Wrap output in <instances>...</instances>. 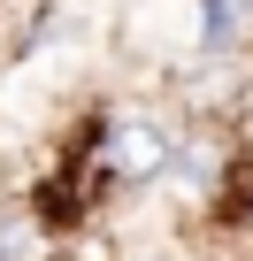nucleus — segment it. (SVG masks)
<instances>
[{"label":"nucleus","mask_w":253,"mask_h":261,"mask_svg":"<svg viewBox=\"0 0 253 261\" xmlns=\"http://www.w3.org/2000/svg\"><path fill=\"white\" fill-rule=\"evenodd\" d=\"M245 31H253V0H200V46L207 54H230Z\"/></svg>","instance_id":"f03ea898"},{"label":"nucleus","mask_w":253,"mask_h":261,"mask_svg":"<svg viewBox=\"0 0 253 261\" xmlns=\"http://www.w3.org/2000/svg\"><path fill=\"white\" fill-rule=\"evenodd\" d=\"M230 215L253 230V162H245V169H238V185H230Z\"/></svg>","instance_id":"7ed1b4c3"},{"label":"nucleus","mask_w":253,"mask_h":261,"mask_svg":"<svg viewBox=\"0 0 253 261\" xmlns=\"http://www.w3.org/2000/svg\"><path fill=\"white\" fill-rule=\"evenodd\" d=\"M177 146H184V130L169 115H154V108H107L100 123H85V139H77V192L107 200V192L169 185Z\"/></svg>","instance_id":"f257e3e1"},{"label":"nucleus","mask_w":253,"mask_h":261,"mask_svg":"<svg viewBox=\"0 0 253 261\" xmlns=\"http://www.w3.org/2000/svg\"><path fill=\"white\" fill-rule=\"evenodd\" d=\"M131 261H177V253H131Z\"/></svg>","instance_id":"20e7f679"}]
</instances>
